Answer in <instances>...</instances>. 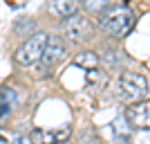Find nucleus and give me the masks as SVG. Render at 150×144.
<instances>
[{"label": "nucleus", "mask_w": 150, "mask_h": 144, "mask_svg": "<svg viewBox=\"0 0 150 144\" xmlns=\"http://www.w3.org/2000/svg\"><path fill=\"white\" fill-rule=\"evenodd\" d=\"M99 27L105 32L108 36H125L128 32L134 27V14L128 7H108L101 11Z\"/></svg>", "instance_id": "1"}, {"label": "nucleus", "mask_w": 150, "mask_h": 144, "mask_svg": "<svg viewBox=\"0 0 150 144\" xmlns=\"http://www.w3.org/2000/svg\"><path fill=\"white\" fill-rule=\"evenodd\" d=\"M114 95L123 104L144 101V97L148 95V79L141 72H123L114 83Z\"/></svg>", "instance_id": "2"}, {"label": "nucleus", "mask_w": 150, "mask_h": 144, "mask_svg": "<svg viewBox=\"0 0 150 144\" xmlns=\"http://www.w3.org/2000/svg\"><path fill=\"white\" fill-rule=\"evenodd\" d=\"M65 57H67V45H65V41H63L61 36H50L47 38V45H45V52H43V59L36 63V77L38 79L52 77L56 63H61Z\"/></svg>", "instance_id": "3"}, {"label": "nucleus", "mask_w": 150, "mask_h": 144, "mask_svg": "<svg viewBox=\"0 0 150 144\" xmlns=\"http://www.w3.org/2000/svg\"><path fill=\"white\" fill-rule=\"evenodd\" d=\"M61 34L69 43H85V41L94 38V25H92V20H90L88 16L74 14V16H69V18L63 20Z\"/></svg>", "instance_id": "4"}, {"label": "nucleus", "mask_w": 150, "mask_h": 144, "mask_svg": "<svg viewBox=\"0 0 150 144\" xmlns=\"http://www.w3.org/2000/svg\"><path fill=\"white\" fill-rule=\"evenodd\" d=\"M47 38H50V34H45V32L31 34L25 43L16 50V54H13L16 63H18V65H36V63L43 59V52H45V45H47Z\"/></svg>", "instance_id": "5"}, {"label": "nucleus", "mask_w": 150, "mask_h": 144, "mask_svg": "<svg viewBox=\"0 0 150 144\" xmlns=\"http://www.w3.org/2000/svg\"><path fill=\"white\" fill-rule=\"evenodd\" d=\"M125 122H128L132 128L150 131V99L130 104V108H125Z\"/></svg>", "instance_id": "6"}, {"label": "nucleus", "mask_w": 150, "mask_h": 144, "mask_svg": "<svg viewBox=\"0 0 150 144\" xmlns=\"http://www.w3.org/2000/svg\"><path fill=\"white\" fill-rule=\"evenodd\" d=\"M69 126H63L61 131H40V128H36V131H31V142L34 144H54V142H63V140L69 138Z\"/></svg>", "instance_id": "7"}, {"label": "nucleus", "mask_w": 150, "mask_h": 144, "mask_svg": "<svg viewBox=\"0 0 150 144\" xmlns=\"http://www.w3.org/2000/svg\"><path fill=\"white\" fill-rule=\"evenodd\" d=\"M50 9L52 14H56L58 18H69V16H74L79 14V2L76 0H50Z\"/></svg>", "instance_id": "8"}, {"label": "nucleus", "mask_w": 150, "mask_h": 144, "mask_svg": "<svg viewBox=\"0 0 150 144\" xmlns=\"http://www.w3.org/2000/svg\"><path fill=\"white\" fill-rule=\"evenodd\" d=\"M72 63H74V65H79V68H83V70H94V68H99L101 59H99V54H96V52L88 50V52H79V54L72 59Z\"/></svg>", "instance_id": "9"}, {"label": "nucleus", "mask_w": 150, "mask_h": 144, "mask_svg": "<svg viewBox=\"0 0 150 144\" xmlns=\"http://www.w3.org/2000/svg\"><path fill=\"white\" fill-rule=\"evenodd\" d=\"M13 104H16V95L9 88H0V119L13 108Z\"/></svg>", "instance_id": "10"}, {"label": "nucleus", "mask_w": 150, "mask_h": 144, "mask_svg": "<svg viewBox=\"0 0 150 144\" xmlns=\"http://www.w3.org/2000/svg\"><path fill=\"white\" fill-rule=\"evenodd\" d=\"M83 7H85L88 11L101 14L103 9H108V7H110V0H83Z\"/></svg>", "instance_id": "11"}, {"label": "nucleus", "mask_w": 150, "mask_h": 144, "mask_svg": "<svg viewBox=\"0 0 150 144\" xmlns=\"http://www.w3.org/2000/svg\"><path fill=\"white\" fill-rule=\"evenodd\" d=\"M88 75H85V81H88V86H96V83L103 81V72H101L99 68H94V70H85Z\"/></svg>", "instance_id": "12"}, {"label": "nucleus", "mask_w": 150, "mask_h": 144, "mask_svg": "<svg viewBox=\"0 0 150 144\" xmlns=\"http://www.w3.org/2000/svg\"><path fill=\"white\" fill-rule=\"evenodd\" d=\"M54 144H72L69 140H63V142H54Z\"/></svg>", "instance_id": "13"}, {"label": "nucleus", "mask_w": 150, "mask_h": 144, "mask_svg": "<svg viewBox=\"0 0 150 144\" xmlns=\"http://www.w3.org/2000/svg\"><path fill=\"white\" fill-rule=\"evenodd\" d=\"M123 2H130V0H123Z\"/></svg>", "instance_id": "14"}]
</instances>
